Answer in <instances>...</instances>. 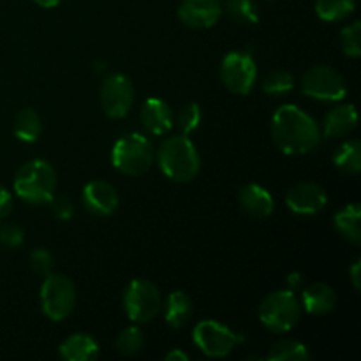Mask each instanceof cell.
<instances>
[{
	"instance_id": "obj_1",
	"label": "cell",
	"mask_w": 361,
	"mask_h": 361,
	"mask_svg": "<svg viewBox=\"0 0 361 361\" xmlns=\"http://www.w3.org/2000/svg\"><path fill=\"white\" fill-rule=\"evenodd\" d=\"M271 137L286 155H303L312 152L321 141L316 120L295 104H284L271 120Z\"/></svg>"
},
{
	"instance_id": "obj_2",
	"label": "cell",
	"mask_w": 361,
	"mask_h": 361,
	"mask_svg": "<svg viewBox=\"0 0 361 361\" xmlns=\"http://www.w3.org/2000/svg\"><path fill=\"white\" fill-rule=\"evenodd\" d=\"M157 162L164 176L171 182H192L201 168V159L196 147L187 136H169L157 150Z\"/></svg>"
},
{
	"instance_id": "obj_3",
	"label": "cell",
	"mask_w": 361,
	"mask_h": 361,
	"mask_svg": "<svg viewBox=\"0 0 361 361\" xmlns=\"http://www.w3.org/2000/svg\"><path fill=\"white\" fill-rule=\"evenodd\" d=\"M56 171L49 162L34 159L21 166L14 176V192L25 203L42 207L55 197Z\"/></svg>"
},
{
	"instance_id": "obj_4",
	"label": "cell",
	"mask_w": 361,
	"mask_h": 361,
	"mask_svg": "<svg viewBox=\"0 0 361 361\" xmlns=\"http://www.w3.org/2000/svg\"><path fill=\"white\" fill-rule=\"evenodd\" d=\"M302 316V303L293 289L274 291L259 305V321L267 330L274 334H286L293 330Z\"/></svg>"
},
{
	"instance_id": "obj_5",
	"label": "cell",
	"mask_w": 361,
	"mask_h": 361,
	"mask_svg": "<svg viewBox=\"0 0 361 361\" xmlns=\"http://www.w3.org/2000/svg\"><path fill=\"white\" fill-rule=\"evenodd\" d=\"M154 147L141 134H126L111 150V162L116 171L127 176L145 175L154 164Z\"/></svg>"
},
{
	"instance_id": "obj_6",
	"label": "cell",
	"mask_w": 361,
	"mask_h": 361,
	"mask_svg": "<svg viewBox=\"0 0 361 361\" xmlns=\"http://www.w3.org/2000/svg\"><path fill=\"white\" fill-rule=\"evenodd\" d=\"M76 305V288L67 277L48 274L41 286L42 312L51 321H63Z\"/></svg>"
},
{
	"instance_id": "obj_7",
	"label": "cell",
	"mask_w": 361,
	"mask_h": 361,
	"mask_svg": "<svg viewBox=\"0 0 361 361\" xmlns=\"http://www.w3.org/2000/svg\"><path fill=\"white\" fill-rule=\"evenodd\" d=\"M162 307V296L157 286L145 279H136L123 293V309L133 323L143 324L154 319Z\"/></svg>"
},
{
	"instance_id": "obj_8",
	"label": "cell",
	"mask_w": 361,
	"mask_h": 361,
	"mask_svg": "<svg viewBox=\"0 0 361 361\" xmlns=\"http://www.w3.org/2000/svg\"><path fill=\"white\" fill-rule=\"evenodd\" d=\"M302 92L307 97L317 99V101L335 102L345 97L348 87L338 71L328 66H314L303 74Z\"/></svg>"
},
{
	"instance_id": "obj_9",
	"label": "cell",
	"mask_w": 361,
	"mask_h": 361,
	"mask_svg": "<svg viewBox=\"0 0 361 361\" xmlns=\"http://www.w3.org/2000/svg\"><path fill=\"white\" fill-rule=\"evenodd\" d=\"M221 78L233 94L247 95L257 80V67L252 56L243 51H231L221 63Z\"/></svg>"
},
{
	"instance_id": "obj_10",
	"label": "cell",
	"mask_w": 361,
	"mask_h": 361,
	"mask_svg": "<svg viewBox=\"0 0 361 361\" xmlns=\"http://www.w3.org/2000/svg\"><path fill=\"white\" fill-rule=\"evenodd\" d=\"M192 338L197 349L210 358H224L238 344L236 334H233L226 324H221L214 319L197 323L194 328Z\"/></svg>"
},
{
	"instance_id": "obj_11",
	"label": "cell",
	"mask_w": 361,
	"mask_h": 361,
	"mask_svg": "<svg viewBox=\"0 0 361 361\" xmlns=\"http://www.w3.org/2000/svg\"><path fill=\"white\" fill-rule=\"evenodd\" d=\"M134 104V85L126 74H109L101 85L102 111L109 118H123Z\"/></svg>"
},
{
	"instance_id": "obj_12",
	"label": "cell",
	"mask_w": 361,
	"mask_h": 361,
	"mask_svg": "<svg viewBox=\"0 0 361 361\" xmlns=\"http://www.w3.org/2000/svg\"><path fill=\"white\" fill-rule=\"evenodd\" d=\"M286 203L295 214L314 215L326 207L328 196L319 183L300 182L288 190Z\"/></svg>"
},
{
	"instance_id": "obj_13",
	"label": "cell",
	"mask_w": 361,
	"mask_h": 361,
	"mask_svg": "<svg viewBox=\"0 0 361 361\" xmlns=\"http://www.w3.org/2000/svg\"><path fill=\"white\" fill-rule=\"evenodd\" d=\"M222 16L221 0H182L178 18L190 28H212Z\"/></svg>"
},
{
	"instance_id": "obj_14",
	"label": "cell",
	"mask_w": 361,
	"mask_h": 361,
	"mask_svg": "<svg viewBox=\"0 0 361 361\" xmlns=\"http://www.w3.org/2000/svg\"><path fill=\"white\" fill-rule=\"evenodd\" d=\"M81 200H83V207L87 208V212H90L92 215H97V217L111 215L120 203L115 187L108 182H102V180L87 183Z\"/></svg>"
},
{
	"instance_id": "obj_15",
	"label": "cell",
	"mask_w": 361,
	"mask_h": 361,
	"mask_svg": "<svg viewBox=\"0 0 361 361\" xmlns=\"http://www.w3.org/2000/svg\"><path fill=\"white\" fill-rule=\"evenodd\" d=\"M141 123L148 133L155 134V136H162V134L169 133L173 127V111L162 99L152 97L147 99L141 106L140 111Z\"/></svg>"
},
{
	"instance_id": "obj_16",
	"label": "cell",
	"mask_w": 361,
	"mask_h": 361,
	"mask_svg": "<svg viewBox=\"0 0 361 361\" xmlns=\"http://www.w3.org/2000/svg\"><path fill=\"white\" fill-rule=\"evenodd\" d=\"M238 204L252 219H267L274 212V197L257 183H249L240 190Z\"/></svg>"
},
{
	"instance_id": "obj_17",
	"label": "cell",
	"mask_w": 361,
	"mask_h": 361,
	"mask_svg": "<svg viewBox=\"0 0 361 361\" xmlns=\"http://www.w3.org/2000/svg\"><path fill=\"white\" fill-rule=\"evenodd\" d=\"M302 305L305 310L314 316H324L330 314L337 305V293L334 288L323 282H314L307 286L302 293Z\"/></svg>"
},
{
	"instance_id": "obj_18",
	"label": "cell",
	"mask_w": 361,
	"mask_h": 361,
	"mask_svg": "<svg viewBox=\"0 0 361 361\" xmlns=\"http://www.w3.org/2000/svg\"><path fill=\"white\" fill-rule=\"evenodd\" d=\"M358 126V113L353 104L337 106L330 109L323 120V133L326 137H342Z\"/></svg>"
},
{
	"instance_id": "obj_19",
	"label": "cell",
	"mask_w": 361,
	"mask_h": 361,
	"mask_svg": "<svg viewBox=\"0 0 361 361\" xmlns=\"http://www.w3.org/2000/svg\"><path fill=\"white\" fill-rule=\"evenodd\" d=\"M59 353L67 361H92L99 358V344L90 335L74 334L60 344Z\"/></svg>"
},
{
	"instance_id": "obj_20",
	"label": "cell",
	"mask_w": 361,
	"mask_h": 361,
	"mask_svg": "<svg viewBox=\"0 0 361 361\" xmlns=\"http://www.w3.org/2000/svg\"><path fill=\"white\" fill-rule=\"evenodd\" d=\"M194 312L192 300L189 295L183 291H173L171 295L166 300V309H164V319L169 328L178 330L183 328L190 321Z\"/></svg>"
},
{
	"instance_id": "obj_21",
	"label": "cell",
	"mask_w": 361,
	"mask_h": 361,
	"mask_svg": "<svg viewBox=\"0 0 361 361\" xmlns=\"http://www.w3.org/2000/svg\"><path fill=\"white\" fill-rule=\"evenodd\" d=\"M335 229L348 242L358 245L361 243V207L360 203L345 204L335 214Z\"/></svg>"
},
{
	"instance_id": "obj_22",
	"label": "cell",
	"mask_w": 361,
	"mask_h": 361,
	"mask_svg": "<svg viewBox=\"0 0 361 361\" xmlns=\"http://www.w3.org/2000/svg\"><path fill=\"white\" fill-rule=\"evenodd\" d=\"M13 130L14 136L20 141H23V143H34V141H37L39 136H41V116H39L37 111H34L32 108L21 109V111H18L16 116H14Z\"/></svg>"
},
{
	"instance_id": "obj_23",
	"label": "cell",
	"mask_w": 361,
	"mask_h": 361,
	"mask_svg": "<svg viewBox=\"0 0 361 361\" xmlns=\"http://www.w3.org/2000/svg\"><path fill=\"white\" fill-rule=\"evenodd\" d=\"M335 168L345 175H358L361 171V145L358 140H349L337 148L334 155Z\"/></svg>"
},
{
	"instance_id": "obj_24",
	"label": "cell",
	"mask_w": 361,
	"mask_h": 361,
	"mask_svg": "<svg viewBox=\"0 0 361 361\" xmlns=\"http://www.w3.org/2000/svg\"><path fill=\"white\" fill-rule=\"evenodd\" d=\"M267 358L270 361H307L310 360V353L305 344L288 338L271 345Z\"/></svg>"
},
{
	"instance_id": "obj_25",
	"label": "cell",
	"mask_w": 361,
	"mask_h": 361,
	"mask_svg": "<svg viewBox=\"0 0 361 361\" xmlns=\"http://www.w3.org/2000/svg\"><path fill=\"white\" fill-rule=\"evenodd\" d=\"M355 9L356 0H316V14L323 21H342Z\"/></svg>"
},
{
	"instance_id": "obj_26",
	"label": "cell",
	"mask_w": 361,
	"mask_h": 361,
	"mask_svg": "<svg viewBox=\"0 0 361 361\" xmlns=\"http://www.w3.org/2000/svg\"><path fill=\"white\" fill-rule=\"evenodd\" d=\"M233 21L240 25H254L259 21V13L254 0H226L224 9Z\"/></svg>"
},
{
	"instance_id": "obj_27",
	"label": "cell",
	"mask_w": 361,
	"mask_h": 361,
	"mask_svg": "<svg viewBox=\"0 0 361 361\" xmlns=\"http://www.w3.org/2000/svg\"><path fill=\"white\" fill-rule=\"evenodd\" d=\"M145 338L143 334H141L140 328L129 326L126 330L120 331V335L115 341V348L120 355L123 356H134L143 349Z\"/></svg>"
},
{
	"instance_id": "obj_28",
	"label": "cell",
	"mask_w": 361,
	"mask_h": 361,
	"mask_svg": "<svg viewBox=\"0 0 361 361\" xmlns=\"http://www.w3.org/2000/svg\"><path fill=\"white\" fill-rule=\"evenodd\" d=\"M295 87V76L288 71H271L263 81V92L268 95H286Z\"/></svg>"
},
{
	"instance_id": "obj_29",
	"label": "cell",
	"mask_w": 361,
	"mask_h": 361,
	"mask_svg": "<svg viewBox=\"0 0 361 361\" xmlns=\"http://www.w3.org/2000/svg\"><path fill=\"white\" fill-rule=\"evenodd\" d=\"M341 46L344 55L351 59H358L361 55V23L355 21L349 27L342 28L341 34Z\"/></svg>"
},
{
	"instance_id": "obj_30",
	"label": "cell",
	"mask_w": 361,
	"mask_h": 361,
	"mask_svg": "<svg viewBox=\"0 0 361 361\" xmlns=\"http://www.w3.org/2000/svg\"><path fill=\"white\" fill-rule=\"evenodd\" d=\"M201 122V108L196 102H190V104L183 106L178 111V116H176V126H178L180 134L183 136H189L190 133L197 129Z\"/></svg>"
},
{
	"instance_id": "obj_31",
	"label": "cell",
	"mask_w": 361,
	"mask_h": 361,
	"mask_svg": "<svg viewBox=\"0 0 361 361\" xmlns=\"http://www.w3.org/2000/svg\"><path fill=\"white\" fill-rule=\"evenodd\" d=\"M25 231L14 222H2L0 224V245L9 247V249H16L23 243Z\"/></svg>"
},
{
	"instance_id": "obj_32",
	"label": "cell",
	"mask_w": 361,
	"mask_h": 361,
	"mask_svg": "<svg viewBox=\"0 0 361 361\" xmlns=\"http://www.w3.org/2000/svg\"><path fill=\"white\" fill-rule=\"evenodd\" d=\"M53 256L49 250L46 249H35L34 252L30 254V268L35 275H42L46 277L48 274H51L53 268Z\"/></svg>"
},
{
	"instance_id": "obj_33",
	"label": "cell",
	"mask_w": 361,
	"mask_h": 361,
	"mask_svg": "<svg viewBox=\"0 0 361 361\" xmlns=\"http://www.w3.org/2000/svg\"><path fill=\"white\" fill-rule=\"evenodd\" d=\"M49 204H51L53 214H55V217L59 219V221H71V219H73L74 204L69 197H53V200L49 201Z\"/></svg>"
},
{
	"instance_id": "obj_34",
	"label": "cell",
	"mask_w": 361,
	"mask_h": 361,
	"mask_svg": "<svg viewBox=\"0 0 361 361\" xmlns=\"http://www.w3.org/2000/svg\"><path fill=\"white\" fill-rule=\"evenodd\" d=\"M13 212V196L4 185H0V221L7 219Z\"/></svg>"
},
{
	"instance_id": "obj_35",
	"label": "cell",
	"mask_w": 361,
	"mask_h": 361,
	"mask_svg": "<svg viewBox=\"0 0 361 361\" xmlns=\"http://www.w3.org/2000/svg\"><path fill=\"white\" fill-rule=\"evenodd\" d=\"M164 360L166 361H189V356H187L183 351H180V349H171V351L164 356Z\"/></svg>"
},
{
	"instance_id": "obj_36",
	"label": "cell",
	"mask_w": 361,
	"mask_h": 361,
	"mask_svg": "<svg viewBox=\"0 0 361 361\" xmlns=\"http://www.w3.org/2000/svg\"><path fill=\"white\" fill-rule=\"evenodd\" d=\"M360 267H361L360 259L356 261V263L351 267V281H353V286H355V289L361 288V284H360Z\"/></svg>"
},
{
	"instance_id": "obj_37",
	"label": "cell",
	"mask_w": 361,
	"mask_h": 361,
	"mask_svg": "<svg viewBox=\"0 0 361 361\" xmlns=\"http://www.w3.org/2000/svg\"><path fill=\"white\" fill-rule=\"evenodd\" d=\"M288 284H289V289H296L300 284H302V275L300 274L288 275Z\"/></svg>"
},
{
	"instance_id": "obj_38",
	"label": "cell",
	"mask_w": 361,
	"mask_h": 361,
	"mask_svg": "<svg viewBox=\"0 0 361 361\" xmlns=\"http://www.w3.org/2000/svg\"><path fill=\"white\" fill-rule=\"evenodd\" d=\"M34 2L37 4V6L44 7V9H53V7L59 6V4L62 2V0H34Z\"/></svg>"
}]
</instances>
